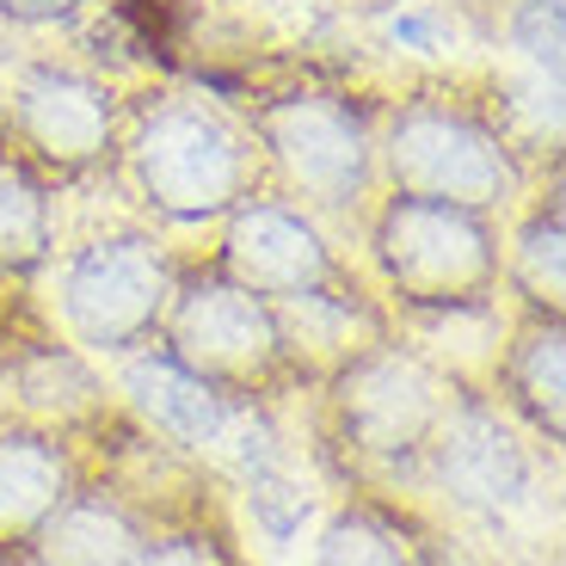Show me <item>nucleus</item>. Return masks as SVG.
I'll return each instance as SVG.
<instances>
[{"instance_id": "10", "label": "nucleus", "mask_w": 566, "mask_h": 566, "mask_svg": "<svg viewBox=\"0 0 566 566\" xmlns=\"http://www.w3.org/2000/svg\"><path fill=\"white\" fill-rule=\"evenodd\" d=\"M424 455H431L438 481L462 505H481V511H517L530 499V486H536L530 450L499 419V407H486L481 395H450Z\"/></svg>"}, {"instance_id": "21", "label": "nucleus", "mask_w": 566, "mask_h": 566, "mask_svg": "<svg viewBox=\"0 0 566 566\" xmlns=\"http://www.w3.org/2000/svg\"><path fill=\"white\" fill-rule=\"evenodd\" d=\"M136 566H241V554L228 548V536L216 530H167V536H148Z\"/></svg>"}, {"instance_id": "8", "label": "nucleus", "mask_w": 566, "mask_h": 566, "mask_svg": "<svg viewBox=\"0 0 566 566\" xmlns=\"http://www.w3.org/2000/svg\"><path fill=\"white\" fill-rule=\"evenodd\" d=\"M333 431L345 450L364 462H419L431 431H438L443 407H450V382L424 364L419 352L369 339L333 369Z\"/></svg>"}, {"instance_id": "6", "label": "nucleus", "mask_w": 566, "mask_h": 566, "mask_svg": "<svg viewBox=\"0 0 566 566\" xmlns=\"http://www.w3.org/2000/svg\"><path fill=\"white\" fill-rule=\"evenodd\" d=\"M172 283H179V271L148 228H99L62 259L56 314L81 352L129 357L160 339Z\"/></svg>"}, {"instance_id": "9", "label": "nucleus", "mask_w": 566, "mask_h": 566, "mask_svg": "<svg viewBox=\"0 0 566 566\" xmlns=\"http://www.w3.org/2000/svg\"><path fill=\"white\" fill-rule=\"evenodd\" d=\"M216 271L234 277L241 290H253V296L277 302V308L283 302H357L364 308L357 277L333 253L321 216H308L302 203L283 198V191L277 198L253 191L247 203H234L222 216Z\"/></svg>"}, {"instance_id": "5", "label": "nucleus", "mask_w": 566, "mask_h": 566, "mask_svg": "<svg viewBox=\"0 0 566 566\" xmlns=\"http://www.w3.org/2000/svg\"><path fill=\"white\" fill-rule=\"evenodd\" d=\"M117 142H124V93L81 62H25L0 99V155L38 172L50 191L93 179L117 155Z\"/></svg>"}, {"instance_id": "19", "label": "nucleus", "mask_w": 566, "mask_h": 566, "mask_svg": "<svg viewBox=\"0 0 566 566\" xmlns=\"http://www.w3.org/2000/svg\"><path fill=\"white\" fill-rule=\"evenodd\" d=\"M382 38L395 43V50H407V56H450L462 31H455V19L443 13V7L407 0V7H395V13L382 19Z\"/></svg>"}, {"instance_id": "11", "label": "nucleus", "mask_w": 566, "mask_h": 566, "mask_svg": "<svg viewBox=\"0 0 566 566\" xmlns=\"http://www.w3.org/2000/svg\"><path fill=\"white\" fill-rule=\"evenodd\" d=\"M124 395L167 443L198 450V455H210L222 443V431L234 424V412H241V400L216 395L210 382H198L167 352H129L124 357Z\"/></svg>"}, {"instance_id": "20", "label": "nucleus", "mask_w": 566, "mask_h": 566, "mask_svg": "<svg viewBox=\"0 0 566 566\" xmlns=\"http://www.w3.org/2000/svg\"><path fill=\"white\" fill-rule=\"evenodd\" d=\"M241 493H247V505H253V517H259V530H265V536L290 542L302 524H308V493H296V481H290L283 468H271V474L247 481Z\"/></svg>"}, {"instance_id": "23", "label": "nucleus", "mask_w": 566, "mask_h": 566, "mask_svg": "<svg viewBox=\"0 0 566 566\" xmlns=\"http://www.w3.org/2000/svg\"><path fill=\"white\" fill-rule=\"evenodd\" d=\"M455 7H474V0H455Z\"/></svg>"}, {"instance_id": "17", "label": "nucleus", "mask_w": 566, "mask_h": 566, "mask_svg": "<svg viewBox=\"0 0 566 566\" xmlns=\"http://www.w3.org/2000/svg\"><path fill=\"white\" fill-rule=\"evenodd\" d=\"M56 253V198L38 172H25L13 155H0V271L31 277Z\"/></svg>"}, {"instance_id": "16", "label": "nucleus", "mask_w": 566, "mask_h": 566, "mask_svg": "<svg viewBox=\"0 0 566 566\" xmlns=\"http://www.w3.org/2000/svg\"><path fill=\"white\" fill-rule=\"evenodd\" d=\"M308 566H431V536L407 511L352 499L321 524Z\"/></svg>"}, {"instance_id": "7", "label": "nucleus", "mask_w": 566, "mask_h": 566, "mask_svg": "<svg viewBox=\"0 0 566 566\" xmlns=\"http://www.w3.org/2000/svg\"><path fill=\"white\" fill-rule=\"evenodd\" d=\"M160 352L172 364H185L198 382H210L228 400H253L290 357L283 345V321L277 302L241 290L222 271H191L172 283L167 321H160Z\"/></svg>"}, {"instance_id": "13", "label": "nucleus", "mask_w": 566, "mask_h": 566, "mask_svg": "<svg viewBox=\"0 0 566 566\" xmlns=\"http://www.w3.org/2000/svg\"><path fill=\"white\" fill-rule=\"evenodd\" d=\"M499 283L524 302V314H560L566 308V203L560 179L517 203L511 234H499Z\"/></svg>"}, {"instance_id": "18", "label": "nucleus", "mask_w": 566, "mask_h": 566, "mask_svg": "<svg viewBox=\"0 0 566 566\" xmlns=\"http://www.w3.org/2000/svg\"><path fill=\"white\" fill-rule=\"evenodd\" d=\"M505 43L548 86H560L566 62V0H505Z\"/></svg>"}, {"instance_id": "2", "label": "nucleus", "mask_w": 566, "mask_h": 566, "mask_svg": "<svg viewBox=\"0 0 566 566\" xmlns=\"http://www.w3.org/2000/svg\"><path fill=\"white\" fill-rule=\"evenodd\" d=\"M124 179L136 203L167 228H203L222 222L234 203L259 191V148L241 117H228L210 99L160 93L124 117Z\"/></svg>"}, {"instance_id": "24", "label": "nucleus", "mask_w": 566, "mask_h": 566, "mask_svg": "<svg viewBox=\"0 0 566 566\" xmlns=\"http://www.w3.org/2000/svg\"><path fill=\"white\" fill-rule=\"evenodd\" d=\"M25 566H43V560H25Z\"/></svg>"}, {"instance_id": "15", "label": "nucleus", "mask_w": 566, "mask_h": 566, "mask_svg": "<svg viewBox=\"0 0 566 566\" xmlns=\"http://www.w3.org/2000/svg\"><path fill=\"white\" fill-rule=\"evenodd\" d=\"M31 548H38L31 560L43 566H136L148 536L129 517V505H117L112 493H81L74 486L56 505V517L38 530Z\"/></svg>"}, {"instance_id": "4", "label": "nucleus", "mask_w": 566, "mask_h": 566, "mask_svg": "<svg viewBox=\"0 0 566 566\" xmlns=\"http://www.w3.org/2000/svg\"><path fill=\"white\" fill-rule=\"evenodd\" d=\"M369 265L407 314H486L499 296V222L455 203L382 191L369 203Z\"/></svg>"}, {"instance_id": "14", "label": "nucleus", "mask_w": 566, "mask_h": 566, "mask_svg": "<svg viewBox=\"0 0 566 566\" xmlns=\"http://www.w3.org/2000/svg\"><path fill=\"white\" fill-rule=\"evenodd\" d=\"M499 395L517 419H530L548 443L566 431V326L560 314H524L517 339L499 357Z\"/></svg>"}, {"instance_id": "1", "label": "nucleus", "mask_w": 566, "mask_h": 566, "mask_svg": "<svg viewBox=\"0 0 566 566\" xmlns=\"http://www.w3.org/2000/svg\"><path fill=\"white\" fill-rule=\"evenodd\" d=\"M376 179L400 198L455 203L493 222L530 198L524 148L505 117L450 81L412 86L376 117Z\"/></svg>"}, {"instance_id": "3", "label": "nucleus", "mask_w": 566, "mask_h": 566, "mask_svg": "<svg viewBox=\"0 0 566 566\" xmlns=\"http://www.w3.org/2000/svg\"><path fill=\"white\" fill-rule=\"evenodd\" d=\"M259 167L308 216H357L376 203V112L345 86H277L247 112Z\"/></svg>"}, {"instance_id": "12", "label": "nucleus", "mask_w": 566, "mask_h": 566, "mask_svg": "<svg viewBox=\"0 0 566 566\" xmlns=\"http://www.w3.org/2000/svg\"><path fill=\"white\" fill-rule=\"evenodd\" d=\"M69 493H74V462L56 431L0 424V548H31Z\"/></svg>"}, {"instance_id": "22", "label": "nucleus", "mask_w": 566, "mask_h": 566, "mask_svg": "<svg viewBox=\"0 0 566 566\" xmlns=\"http://www.w3.org/2000/svg\"><path fill=\"white\" fill-rule=\"evenodd\" d=\"M86 7H93V0H0V19H7V25H69Z\"/></svg>"}]
</instances>
